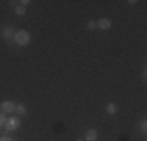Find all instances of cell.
<instances>
[{"mask_svg":"<svg viewBox=\"0 0 147 141\" xmlns=\"http://www.w3.org/2000/svg\"><path fill=\"white\" fill-rule=\"evenodd\" d=\"M14 41L17 45H28L30 44V33L25 30H19L14 33Z\"/></svg>","mask_w":147,"mask_h":141,"instance_id":"cell-1","label":"cell"},{"mask_svg":"<svg viewBox=\"0 0 147 141\" xmlns=\"http://www.w3.org/2000/svg\"><path fill=\"white\" fill-rule=\"evenodd\" d=\"M19 125H20V119L19 118H9V119H6V122H5V129L6 130H16Z\"/></svg>","mask_w":147,"mask_h":141,"instance_id":"cell-2","label":"cell"},{"mask_svg":"<svg viewBox=\"0 0 147 141\" xmlns=\"http://www.w3.org/2000/svg\"><path fill=\"white\" fill-rule=\"evenodd\" d=\"M14 107H16V105L13 104L11 100H5V102L0 104V111H2V113H13V111H14Z\"/></svg>","mask_w":147,"mask_h":141,"instance_id":"cell-3","label":"cell"},{"mask_svg":"<svg viewBox=\"0 0 147 141\" xmlns=\"http://www.w3.org/2000/svg\"><path fill=\"white\" fill-rule=\"evenodd\" d=\"M97 27H99L100 30H110L111 28V20L110 19H100L99 22H97Z\"/></svg>","mask_w":147,"mask_h":141,"instance_id":"cell-4","label":"cell"},{"mask_svg":"<svg viewBox=\"0 0 147 141\" xmlns=\"http://www.w3.org/2000/svg\"><path fill=\"white\" fill-rule=\"evenodd\" d=\"M85 140H86V141H96V140H97V130H94V129L88 130V132H86Z\"/></svg>","mask_w":147,"mask_h":141,"instance_id":"cell-5","label":"cell"},{"mask_svg":"<svg viewBox=\"0 0 147 141\" xmlns=\"http://www.w3.org/2000/svg\"><path fill=\"white\" fill-rule=\"evenodd\" d=\"M13 31H14V30H13V27H5V28H3V38H5V39H13Z\"/></svg>","mask_w":147,"mask_h":141,"instance_id":"cell-6","label":"cell"},{"mask_svg":"<svg viewBox=\"0 0 147 141\" xmlns=\"http://www.w3.org/2000/svg\"><path fill=\"white\" fill-rule=\"evenodd\" d=\"M116 111H117L116 104H108L107 105V113L108 115H116Z\"/></svg>","mask_w":147,"mask_h":141,"instance_id":"cell-7","label":"cell"},{"mask_svg":"<svg viewBox=\"0 0 147 141\" xmlns=\"http://www.w3.org/2000/svg\"><path fill=\"white\" fill-rule=\"evenodd\" d=\"M14 111H16V115H25V111H27V108H25V105H16L14 107Z\"/></svg>","mask_w":147,"mask_h":141,"instance_id":"cell-8","label":"cell"},{"mask_svg":"<svg viewBox=\"0 0 147 141\" xmlns=\"http://www.w3.org/2000/svg\"><path fill=\"white\" fill-rule=\"evenodd\" d=\"M16 14H19V16H24V14H25V6L17 5V6H16Z\"/></svg>","mask_w":147,"mask_h":141,"instance_id":"cell-9","label":"cell"},{"mask_svg":"<svg viewBox=\"0 0 147 141\" xmlns=\"http://www.w3.org/2000/svg\"><path fill=\"white\" fill-rule=\"evenodd\" d=\"M5 122H6V119H5V113L0 111V127L5 125Z\"/></svg>","mask_w":147,"mask_h":141,"instance_id":"cell-10","label":"cell"},{"mask_svg":"<svg viewBox=\"0 0 147 141\" xmlns=\"http://www.w3.org/2000/svg\"><path fill=\"white\" fill-rule=\"evenodd\" d=\"M96 27H97V22H94V20H89L88 22V30H94Z\"/></svg>","mask_w":147,"mask_h":141,"instance_id":"cell-11","label":"cell"},{"mask_svg":"<svg viewBox=\"0 0 147 141\" xmlns=\"http://www.w3.org/2000/svg\"><path fill=\"white\" fill-rule=\"evenodd\" d=\"M139 127H141V132H142V133L147 132V124H146V121H142L141 124H139Z\"/></svg>","mask_w":147,"mask_h":141,"instance_id":"cell-12","label":"cell"},{"mask_svg":"<svg viewBox=\"0 0 147 141\" xmlns=\"http://www.w3.org/2000/svg\"><path fill=\"white\" fill-rule=\"evenodd\" d=\"M20 5H22V6H27V5H28V3H30V0H20Z\"/></svg>","mask_w":147,"mask_h":141,"instance_id":"cell-13","label":"cell"},{"mask_svg":"<svg viewBox=\"0 0 147 141\" xmlns=\"http://www.w3.org/2000/svg\"><path fill=\"white\" fill-rule=\"evenodd\" d=\"M0 141H13V140L8 138V136H0Z\"/></svg>","mask_w":147,"mask_h":141,"instance_id":"cell-14","label":"cell"},{"mask_svg":"<svg viewBox=\"0 0 147 141\" xmlns=\"http://www.w3.org/2000/svg\"><path fill=\"white\" fill-rule=\"evenodd\" d=\"M78 141H83V140H78Z\"/></svg>","mask_w":147,"mask_h":141,"instance_id":"cell-15","label":"cell"}]
</instances>
